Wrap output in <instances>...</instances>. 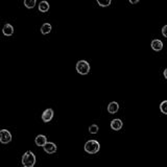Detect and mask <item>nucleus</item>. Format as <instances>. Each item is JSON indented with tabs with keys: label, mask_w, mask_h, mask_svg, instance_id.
I'll list each match as a JSON object with an SVG mask.
<instances>
[{
	"label": "nucleus",
	"mask_w": 167,
	"mask_h": 167,
	"mask_svg": "<svg viewBox=\"0 0 167 167\" xmlns=\"http://www.w3.org/2000/svg\"><path fill=\"white\" fill-rule=\"evenodd\" d=\"M49 8H50V5L46 0H43V1H41V2L39 3V10H40L41 13L48 12V10H49Z\"/></svg>",
	"instance_id": "nucleus-12"
},
{
	"label": "nucleus",
	"mask_w": 167,
	"mask_h": 167,
	"mask_svg": "<svg viewBox=\"0 0 167 167\" xmlns=\"http://www.w3.org/2000/svg\"><path fill=\"white\" fill-rule=\"evenodd\" d=\"M111 1L112 0H96V2L98 3V5L102 6V8H107L111 4Z\"/></svg>",
	"instance_id": "nucleus-15"
},
{
	"label": "nucleus",
	"mask_w": 167,
	"mask_h": 167,
	"mask_svg": "<svg viewBox=\"0 0 167 167\" xmlns=\"http://www.w3.org/2000/svg\"><path fill=\"white\" fill-rule=\"evenodd\" d=\"M53 118V110L52 109H47L45 110L42 114V120L44 122H49Z\"/></svg>",
	"instance_id": "nucleus-5"
},
{
	"label": "nucleus",
	"mask_w": 167,
	"mask_h": 167,
	"mask_svg": "<svg viewBox=\"0 0 167 167\" xmlns=\"http://www.w3.org/2000/svg\"><path fill=\"white\" fill-rule=\"evenodd\" d=\"M35 142L38 146L43 147L46 143H47V138H46V136H44V135H39V136H37V138L35 139Z\"/></svg>",
	"instance_id": "nucleus-9"
},
{
	"label": "nucleus",
	"mask_w": 167,
	"mask_h": 167,
	"mask_svg": "<svg viewBox=\"0 0 167 167\" xmlns=\"http://www.w3.org/2000/svg\"><path fill=\"white\" fill-rule=\"evenodd\" d=\"M12 141V135L8 130H1L0 131V142L3 144L10 143Z\"/></svg>",
	"instance_id": "nucleus-4"
},
{
	"label": "nucleus",
	"mask_w": 167,
	"mask_h": 167,
	"mask_svg": "<svg viewBox=\"0 0 167 167\" xmlns=\"http://www.w3.org/2000/svg\"><path fill=\"white\" fill-rule=\"evenodd\" d=\"M150 46H152V50H155V51H160V50H162V48H163V43H162V41L159 40V39H155V40L152 41Z\"/></svg>",
	"instance_id": "nucleus-7"
},
{
	"label": "nucleus",
	"mask_w": 167,
	"mask_h": 167,
	"mask_svg": "<svg viewBox=\"0 0 167 167\" xmlns=\"http://www.w3.org/2000/svg\"><path fill=\"white\" fill-rule=\"evenodd\" d=\"M122 125H123V123L120 119H113L112 122H111V127H112V130H114V131L121 130Z\"/></svg>",
	"instance_id": "nucleus-11"
},
{
	"label": "nucleus",
	"mask_w": 167,
	"mask_h": 167,
	"mask_svg": "<svg viewBox=\"0 0 167 167\" xmlns=\"http://www.w3.org/2000/svg\"><path fill=\"white\" fill-rule=\"evenodd\" d=\"M2 33H3V35L6 36V37H10V36L14 34V27H13L10 24L6 23L2 28Z\"/></svg>",
	"instance_id": "nucleus-10"
},
{
	"label": "nucleus",
	"mask_w": 167,
	"mask_h": 167,
	"mask_svg": "<svg viewBox=\"0 0 167 167\" xmlns=\"http://www.w3.org/2000/svg\"><path fill=\"white\" fill-rule=\"evenodd\" d=\"M51 29H52V26L50 23H44L41 27V33H42V35H47L51 31Z\"/></svg>",
	"instance_id": "nucleus-13"
},
{
	"label": "nucleus",
	"mask_w": 167,
	"mask_h": 167,
	"mask_svg": "<svg viewBox=\"0 0 167 167\" xmlns=\"http://www.w3.org/2000/svg\"><path fill=\"white\" fill-rule=\"evenodd\" d=\"M118 110H119V105L116 101L110 102L109 106H108V112L110 113V114H115V113L118 112Z\"/></svg>",
	"instance_id": "nucleus-8"
},
{
	"label": "nucleus",
	"mask_w": 167,
	"mask_h": 167,
	"mask_svg": "<svg viewBox=\"0 0 167 167\" xmlns=\"http://www.w3.org/2000/svg\"><path fill=\"white\" fill-rule=\"evenodd\" d=\"M89 132L91 133V134H97L98 132V125L96 124H92L89 126Z\"/></svg>",
	"instance_id": "nucleus-17"
},
{
	"label": "nucleus",
	"mask_w": 167,
	"mask_h": 167,
	"mask_svg": "<svg viewBox=\"0 0 167 167\" xmlns=\"http://www.w3.org/2000/svg\"><path fill=\"white\" fill-rule=\"evenodd\" d=\"M160 110L163 114L167 115V100H164V101L161 102V105H160Z\"/></svg>",
	"instance_id": "nucleus-16"
},
{
	"label": "nucleus",
	"mask_w": 167,
	"mask_h": 167,
	"mask_svg": "<svg viewBox=\"0 0 167 167\" xmlns=\"http://www.w3.org/2000/svg\"><path fill=\"white\" fill-rule=\"evenodd\" d=\"M43 148L47 154H55L57 152V145L52 142H47L43 146Z\"/></svg>",
	"instance_id": "nucleus-6"
},
{
	"label": "nucleus",
	"mask_w": 167,
	"mask_h": 167,
	"mask_svg": "<svg viewBox=\"0 0 167 167\" xmlns=\"http://www.w3.org/2000/svg\"><path fill=\"white\" fill-rule=\"evenodd\" d=\"M129 1H130V2L132 3V4H136V3L139 2L140 0H129Z\"/></svg>",
	"instance_id": "nucleus-19"
},
{
	"label": "nucleus",
	"mask_w": 167,
	"mask_h": 167,
	"mask_svg": "<svg viewBox=\"0 0 167 167\" xmlns=\"http://www.w3.org/2000/svg\"><path fill=\"white\" fill-rule=\"evenodd\" d=\"M75 68H76V71L82 75H86L90 72V65L87 61H84V60L78 61V62L76 63Z\"/></svg>",
	"instance_id": "nucleus-3"
},
{
	"label": "nucleus",
	"mask_w": 167,
	"mask_h": 167,
	"mask_svg": "<svg viewBox=\"0 0 167 167\" xmlns=\"http://www.w3.org/2000/svg\"><path fill=\"white\" fill-rule=\"evenodd\" d=\"M162 35L163 37L167 38V25H164L162 27Z\"/></svg>",
	"instance_id": "nucleus-18"
},
{
	"label": "nucleus",
	"mask_w": 167,
	"mask_h": 167,
	"mask_svg": "<svg viewBox=\"0 0 167 167\" xmlns=\"http://www.w3.org/2000/svg\"><path fill=\"white\" fill-rule=\"evenodd\" d=\"M22 164L24 167H34L36 164V156L33 152H26L22 157Z\"/></svg>",
	"instance_id": "nucleus-1"
},
{
	"label": "nucleus",
	"mask_w": 167,
	"mask_h": 167,
	"mask_svg": "<svg viewBox=\"0 0 167 167\" xmlns=\"http://www.w3.org/2000/svg\"><path fill=\"white\" fill-rule=\"evenodd\" d=\"M23 167H24V166H23Z\"/></svg>",
	"instance_id": "nucleus-21"
},
{
	"label": "nucleus",
	"mask_w": 167,
	"mask_h": 167,
	"mask_svg": "<svg viewBox=\"0 0 167 167\" xmlns=\"http://www.w3.org/2000/svg\"><path fill=\"white\" fill-rule=\"evenodd\" d=\"M37 0H24V5L25 8H34L36 6Z\"/></svg>",
	"instance_id": "nucleus-14"
},
{
	"label": "nucleus",
	"mask_w": 167,
	"mask_h": 167,
	"mask_svg": "<svg viewBox=\"0 0 167 167\" xmlns=\"http://www.w3.org/2000/svg\"><path fill=\"white\" fill-rule=\"evenodd\" d=\"M99 148H100V144L96 140H89L85 144V150L88 154H91V155L98 152Z\"/></svg>",
	"instance_id": "nucleus-2"
},
{
	"label": "nucleus",
	"mask_w": 167,
	"mask_h": 167,
	"mask_svg": "<svg viewBox=\"0 0 167 167\" xmlns=\"http://www.w3.org/2000/svg\"><path fill=\"white\" fill-rule=\"evenodd\" d=\"M163 74H164V78H166V80H167V68H166V69L164 70V72H163Z\"/></svg>",
	"instance_id": "nucleus-20"
}]
</instances>
